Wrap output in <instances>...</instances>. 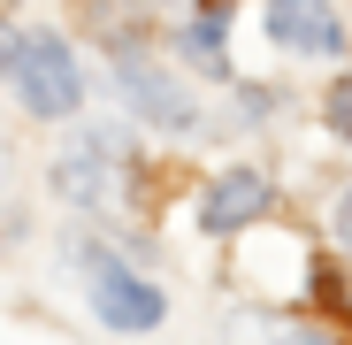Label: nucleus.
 <instances>
[{
	"label": "nucleus",
	"instance_id": "f257e3e1",
	"mask_svg": "<svg viewBox=\"0 0 352 345\" xmlns=\"http://www.w3.org/2000/svg\"><path fill=\"white\" fill-rule=\"evenodd\" d=\"M8 70H16V92H23L31 115H69L77 92H85V85H77V62H69V46H62V39H23Z\"/></svg>",
	"mask_w": 352,
	"mask_h": 345
},
{
	"label": "nucleus",
	"instance_id": "f03ea898",
	"mask_svg": "<svg viewBox=\"0 0 352 345\" xmlns=\"http://www.w3.org/2000/svg\"><path fill=\"white\" fill-rule=\"evenodd\" d=\"M115 77H123V92H131V107L146 115V123H161V131H192L199 123V100L176 85L168 70H153V54L115 46Z\"/></svg>",
	"mask_w": 352,
	"mask_h": 345
},
{
	"label": "nucleus",
	"instance_id": "7ed1b4c3",
	"mask_svg": "<svg viewBox=\"0 0 352 345\" xmlns=\"http://www.w3.org/2000/svg\"><path fill=\"white\" fill-rule=\"evenodd\" d=\"M268 200H276V185L261 177V169H230V177H214V185H207L199 222L214 230V238H238V230H253V222L268 215Z\"/></svg>",
	"mask_w": 352,
	"mask_h": 345
},
{
	"label": "nucleus",
	"instance_id": "20e7f679",
	"mask_svg": "<svg viewBox=\"0 0 352 345\" xmlns=\"http://www.w3.org/2000/svg\"><path fill=\"white\" fill-rule=\"evenodd\" d=\"M268 39L291 54H344V16L329 0H268Z\"/></svg>",
	"mask_w": 352,
	"mask_h": 345
},
{
	"label": "nucleus",
	"instance_id": "39448f33",
	"mask_svg": "<svg viewBox=\"0 0 352 345\" xmlns=\"http://www.w3.org/2000/svg\"><path fill=\"white\" fill-rule=\"evenodd\" d=\"M92 307H100L107 330H153L161 322V292L131 269H107V261H100V284H92Z\"/></svg>",
	"mask_w": 352,
	"mask_h": 345
},
{
	"label": "nucleus",
	"instance_id": "423d86ee",
	"mask_svg": "<svg viewBox=\"0 0 352 345\" xmlns=\"http://www.w3.org/2000/svg\"><path fill=\"white\" fill-rule=\"evenodd\" d=\"M54 185H62L69 200H85V207H100V200L115 192L107 138H69V146H62V161H54Z\"/></svg>",
	"mask_w": 352,
	"mask_h": 345
},
{
	"label": "nucleus",
	"instance_id": "0eeeda50",
	"mask_svg": "<svg viewBox=\"0 0 352 345\" xmlns=\"http://www.w3.org/2000/svg\"><path fill=\"white\" fill-rule=\"evenodd\" d=\"M184 54L199 70H222V16L207 8V16H192V31H184Z\"/></svg>",
	"mask_w": 352,
	"mask_h": 345
},
{
	"label": "nucleus",
	"instance_id": "6e6552de",
	"mask_svg": "<svg viewBox=\"0 0 352 345\" xmlns=\"http://www.w3.org/2000/svg\"><path fill=\"white\" fill-rule=\"evenodd\" d=\"M322 115H329V131H337V138H352V77H337V92H329Z\"/></svg>",
	"mask_w": 352,
	"mask_h": 345
},
{
	"label": "nucleus",
	"instance_id": "1a4fd4ad",
	"mask_svg": "<svg viewBox=\"0 0 352 345\" xmlns=\"http://www.w3.org/2000/svg\"><path fill=\"white\" fill-rule=\"evenodd\" d=\"M337 246H344V253H352V192H344V200H337Z\"/></svg>",
	"mask_w": 352,
	"mask_h": 345
},
{
	"label": "nucleus",
	"instance_id": "9d476101",
	"mask_svg": "<svg viewBox=\"0 0 352 345\" xmlns=\"http://www.w3.org/2000/svg\"><path fill=\"white\" fill-rule=\"evenodd\" d=\"M0 207H8V161H0Z\"/></svg>",
	"mask_w": 352,
	"mask_h": 345
},
{
	"label": "nucleus",
	"instance_id": "9b49d317",
	"mask_svg": "<svg viewBox=\"0 0 352 345\" xmlns=\"http://www.w3.org/2000/svg\"><path fill=\"white\" fill-rule=\"evenodd\" d=\"M337 300H344V315H352V284H344V292H337Z\"/></svg>",
	"mask_w": 352,
	"mask_h": 345
},
{
	"label": "nucleus",
	"instance_id": "f8f14e48",
	"mask_svg": "<svg viewBox=\"0 0 352 345\" xmlns=\"http://www.w3.org/2000/svg\"><path fill=\"white\" fill-rule=\"evenodd\" d=\"M168 8H176V0H168Z\"/></svg>",
	"mask_w": 352,
	"mask_h": 345
}]
</instances>
